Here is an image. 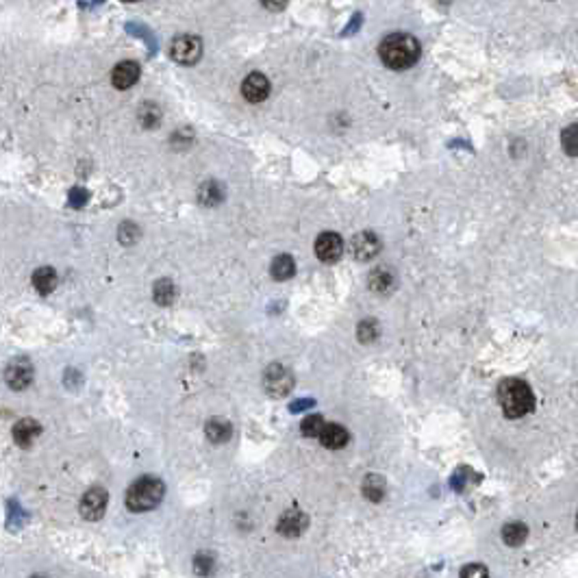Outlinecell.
<instances>
[{"mask_svg":"<svg viewBox=\"0 0 578 578\" xmlns=\"http://www.w3.org/2000/svg\"><path fill=\"white\" fill-rule=\"evenodd\" d=\"M379 55L383 63L392 70H406L420 59V44L406 33H394V35H387L383 40Z\"/></svg>","mask_w":578,"mask_h":578,"instance_id":"6da1fadb","label":"cell"},{"mask_svg":"<svg viewBox=\"0 0 578 578\" xmlns=\"http://www.w3.org/2000/svg\"><path fill=\"white\" fill-rule=\"evenodd\" d=\"M498 402L502 406V411L506 418H522L526 413L533 411L535 406V396L531 392V387L520 379H504L498 385Z\"/></svg>","mask_w":578,"mask_h":578,"instance_id":"7a4b0ae2","label":"cell"},{"mask_svg":"<svg viewBox=\"0 0 578 578\" xmlns=\"http://www.w3.org/2000/svg\"><path fill=\"white\" fill-rule=\"evenodd\" d=\"M165 494V487L155 476H144L138 483H133L126 494V506L135 513H144L155 509Z\"/></svg>","mask_w":578,"mask_h":578,"instance_id":"3957f363","label":"cell"},{"mask_svg":"<svg viewBox=\"0 0 578 578\" xmlns=\"http://www.w3.org/2000/svg\"><path fill=\"white\" fill-rule=\"evenodd\" d=\"M202 53V42L196 35H179L172 46H170V55L179 63H196Z\"/></svg>","mask_w":578,"mask_h":578,"instance_id":"277c9868","label":"cell"},{"mask_svg":"<svg viewBox=\"0 0 578 578\" xmlns=\"http://www.w3.org/2000/svg\"><path fill=\"white\" fill-rule=\"evenodd\" d=\"M265 389L272 394V396H287L289 392H292V387H294V379H292V374H289V370H285L283 365H272L267 368L265 372Z\"/></svg>","mask_w":578,"mask_h":578,"instance_id":"5b68a950","label":"cell"},{"mask_svg":"<svg viewBox=\"0 0 578 578\" xmlns=\"http://www.w3.org/2000/svg\"><path fill=\"white\" fill-rule=\"evenodd\" d=\"M107 509V491L103 487H94L81 500V515L85 520H100Z\"/></svg>","mask_w":578,"mask_h":578,"instance_id":"8992f818","label":"cell"},{"mask_svg":"<svg viewBox=\"0 0 578 578\" xmlns=\"http://www.w3.org/2000/svg\"><path fill=\"white\" fill-rule=\"evenodd\" d=\"M342 252H344V242L337 233H331V231L322 233L315 240V254H317L320 261L333 263V261H337L339 257H342Z\"/></svg>","mask_w":578,"mask_h":578,"instance_id":"52a82bcc","label":"cell"},{"mask_svg":"<svg viewBox=\"0 0 578 578\" xmlns=\"http://www.w3.org/2000/svg\"><path fill=\"white\" fill-rule=\"evenodd\" d=\"M381 250V242L379 237L374 235L372 231H363V233H356L352 237V254L359 261H370L379 254Z\"/></svg>","mask_w":578,"mask_h":578,"instance_id":"ba28073f","label":"cell"},{"mask_svg":"<svg viewBox=\"0 0 578 578\" xmlns=\"http://www.w3.org/2000/svg\"><path fill=\"white\" fill-rule=\"evenodd\" d=\"M307 524H309V518L304 515L302 511H298V509H289V511H285L281 515L276 531L285 537H298V535L304 533Z\"/></svg>","mask_w":578,"mask_h":578,"instance_id":"9c48e42d","label":"cell"},{"mask_svg":"<svg viewBox=\"0 0 578 578\" xmlns=\"http://www.w3.org/2000/svg\"><path fill=\"white\" fill-rule=\"evenodd\" d=\"M140 81V65L135 61H122L113 67L111 83L115 90H129Z\"/></svg>","mask_w":578,"mask_h":578,"instance_id":"30bf717a","label":"cell"},{"mask_svg":"<svg viewBox=\"0 0 578 578\" xmlns=\"http://www.w3.org/2000/svg\"><path fill=\"white\" fill-rule=\"evenodd\" d=\"M242 94L248 103H261V100H265L270 94V81L259 72H252L246 76V81L242 85Z\"/></svg>","mask_w":578,"mask_h":578,"instance_id":"8fae6325","label":"cell"},{"mask_svg":"<svg viewBox=\"0 0 578 578\" xmlns=\"http://www.w3.org/2000/svg\"><path fill=\"white\" fill-rule=\"evenodd\" d=\"M5 379H7V385L11 389H18V392H20V389H26L31 385V381H33V368L24 359L13 361L7 368V372H5Z\"/></svg>","mask_w":578,"mask_h":578,"instance_id":"7c38bea8","label":"cell"},{"mask_svg":"<svg viewBox=\"0 0 578 578\" xmlns=\"http://www.w3.org/2000/svg\"><path fill=\"white\" fill-rule=\"evenodd\" d=\"M40 433H42L40 422L38 420H31V418L20 420L13 427V439H15V444L22 446V448H28L33 441L40 437Z\"/></svg>","mask_w":578,"mask_h":578,"instance_id":"4fadbf2b","label":"cell"},{"mask_svg":"<svg viewBox=\"0 0 578 578\" xmlns=\"http://www.w3.org/2000/svg\"><path fill=\"white\" fill-rule=\"evenodd\" d=\"M348 431L342 429L339 424H327L324 431H322L320 435V441H322V446L324 448H331V450H339V448H344L348 444Z\"/></svg>","mask_w":578,"mask_h":578,"instance_id":"5bb4252c","label":"cell"},{"mask_svg":"<svg viewBox=\"0 0 578 578\" xmlns=\"http://www.w3.org/2000/svg\"><path fill=\"white\" fill-rule=\"evenodd\" d=\"M207 437L213 441V444H224V441L231 439V422L229 420H222V418H213L207 422V429H205Z\"/></svg>","mask_w":578,"mask_h":578,"instance_id":"9a60e30c","label":"cell"},{"mask_svg":"<svg viewBox=\"0 0 578 578\" xmlns=\"http://www.w3.org/2000/svg\"><path fill=\"white\" fill-rule=\"evenodd\" d=\"M33 287L44 296L50 294L57 287V272L53 267H40L35 274H33Z\"/></svg>","mask_w":578,"mask_h":578,"instance_id":"2e32d148","label":"cell"},{"mask_svg":"<svg viewBox=\"0 0 578 578\" xmlns=\"http://www.w3.org/2000/svg\"><path fill=\"white\" fill-rule=\"evenodd\" d=\"M361 489H363V496L365 498H370L372 502H381L383 496H385V481H383V476L368 474L363 485H361Z\"/></svg>","mask_w":578,"mask_h":578,"instance_id":"e0dca14e","label":"cell"},{"mask_svg":"<svg viewBox=\"0 0 578 578\" xmlns=\"http://www.w3.org/2000/svg\"><path fill=\"white\" fill-rule=\"evenodd\" d=\"M526 537H529V529H526V524H522V522H511L502 529V539L506 546H511V548H518L520 543L526 541Z\"/></svg>","mask_w":578,"mask_h":578,"instance_id":"ac0fdd59","label":"cell"},{"mask_svg":"<svg viewBox=\"0 0 578 578\" xmlns=\"http://www.w3.org/2000/svg\"><path fill=\"white\" fill-rule=\"evenodd\" d=\"M294 272H296V263H294L292 257H289V254H281V257H276L274 261H272V276H274L276 281L292 279Z\"/></svg>","mask_w":578,"mask_h":578,"instance_id":"d6986e66","label":"cell"},{"mask_svg":"<svg viewBox=\"0 0 578 578\" xmlns=\"http://www.w3.org/2000/svg\"><path fill=\"white\" fill-rule=\"evenodd\" d=\"M152 298H155V302L163 304V307H167V304H172L174 298H176V287L172 281H167V279H161L155 283V289H152Z\"/></svg>","mask_w":578,"mask_h":578,"instance_id":"ffe728a7","label":"cell"},{"mask_svg":"<svg viewBox=\"0 0 578 578\" xmlns=\"http://www.w3.org/2000/svg\"><path fill=\"white\" fill-rule=\"evenodd\" d=\"M394 287V276L387 270H374L370 274V289L377 294H385Z\"/></svg>","mask_w":578,"mask_h":578,"instance_id":"44dd1931","label":"cell"},{"mask_svg":"<svg viewBox=\"0 0 578 578\" xmlns=\"http://www.w3.org/2000/svg\"><path fill=\"white\" fill-rule=\"evenodd\" d=\"M561 146L570 157H578V124H570L561 133Z\"/></svg>","mask_w":578,"mask_h":578,"instance_id":"7402d4cb","label":"cell"},{"mask_svg":"<svg viewBox=\"0 0 578 578\" xmlns=\"http://www.w3.org/2000/svg\"><path fill=\"white\" fill-rule=\"evenodd\" d=\"M324 427H327L324 418H322V415H311V418H307V420H304V422L300 424V431H302L304 437H317V439H320V435H322V431H324Z\"/></svg>","mask_w":578,"mask_h":578,"instance_id":"603a6c76","label":"cell"},{"mask_svg":"<svg viewBox=\"0 0 578 578\" xmlns=\"http://www.w3.org/2000/svg\"><path fill=\"white\" fill-rule=\"evenodd\" d=\"M220 200H222V192H220L217 183L209 181V183L202 185V190H200V202H205V205H217Z\"/></svg>","mask_w":578,"mask_h":578,"instance_id":"cb8c5ba5","label":"cell"},{"mask_svg":"<svg viewBox=\"0 0 578 578\" xmlns=\"http://www.w3.org/2000/svg\"><path fill=\"white\" fill-rule=\"evenodd\" d=\"M140 120L146 129H152V126H157L159 120H161V111L152 105V103H146L140 111Z\"/></svg>","mask_w":578,"mask_h":578,"instance_id":"d4e9b609","label":"cell"},{"mask_svg":"<svg viewBox=\"0 0 578 578\" xmlns=\"http://www.w3.org/2000/svg\"><path fill=\"white\" fill-rule=\"evenodd\" d=\"M377 335H379V327H377V322L374 320H363L359 324V339L361 342H372Z\"/></svg>","mask_w":578,"mask_h":578,"instance_id":"484cf974","label":"cell"},{"mask_svg":"<svg viewBox=\"0 0 578 578\" xmlns=\"http://www.w3.org/2000/svg\"><path fill=\"white\" fill-rule=\"evenodd\" d=\"M140 237V229L138 226H133V224H122L120 226V240L124 244H133L135 240Z\"/></svg>","mask_w":578,"mask_h":578,"instance_id":"4316f807","label":"cell"},{"mask_svg":"<svg viewBox=\"0 0 578 578\" xmlns=\"http://www.w3.org/2000/svg\"><path fill=\"white\" fill-rule=\"evenodd\" d=\"M88 202V192L85 190H72L70 192V205L72 207H83Z\"/></svg>","mask_w":578,"mask_h":578,"instance_id":"83f0119b","label":"cell"},{"mask_svg":"<svg viewBox=\"0 0 578 578\" xmlns=\"http://www.w3.org/2000/svg\"><path fill=\"white\" fill-rule=\"evenodd\" d=\"M263 7L270 9V11H281L285 5H287V0H261Z\"/></svg>","mask_w":578,"mask_h":578,"instance_id":"f1b7e54d","label":"cell"},{"mask_svg":"<svg viewBox=\"0 0 578 578\" xmlns=\"http://www.w3.org/2000/svg\"><path fill=\"white\" fill-rule=\"evenodd\" d=\"M487 574L489 572L485 568H481V565H470V568H465L461 572V576H487Z\"/></svg>","mask_w":578,"mask_h":578,"instance_id":"f546056e","label":"cell"},{"mask_svg":"<svg viewBox=\"0 0 578 578\" xmlns=\"http://www.w3.org/2000/svg\"><path fill=\"white\" fill-rule=\"evenodd\" d=\"M361 20H363V18H361V15H359V13H356V15H354V18H352V22H350V24H348V26L344 28V33H342V35H350V33H354V31H359V24H361Z\"/></svg>","mask_w":578,"mask_h":578,"instance_id":"4dcf8cb0","label":"cell"},{"mask_svg":"<svg viewBox=\"0 0 578 578\" xmlns=\"http://www.w3.org/2000/svg\"><path fill=\"white\" fill-rule=\"evenodd\" d=\"M124 3H138V0H124Z\"/></svg>","mask_w":578,"mask_h":578,"instance_id":"1f68e13d","label":"cell"},{"mask_svg":"<svg viewBox=\"0 0 578 578\" xmlns=\"http://www.w3.org/2000/svg\"><path fill=\"white\" fill-rule=\"evenodd\" d=\"M576 531H578V515H576Z\"/></svg>","mask_w":578,"mask_h":578,"instance_id":"d6a6232c","label":"cell"}]
</instances>
